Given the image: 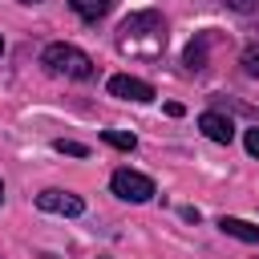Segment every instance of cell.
<instances>
[{
    "instance_id": "15",
    "label": "cell",
    "mask_w": 259,
    "mask_h": 259,
    "mask_svg": "<svg viewBox=\"0 0 259 259\" xmlns=\"http://www.w3.org/2000/svg\"><path fill=\"white\" fill-rule=\"evenodd\" d=\"M0 202H4V182H0Z\"/></svg>"
},
{
    "instance_id": "9",
    "label": "cell",
    "mask_w": 259,
    "mask_h": 259,
    "mask_svg": "<svg viewBox=\"0 0 259 259\" xmlns=\"http://www.w3.org/2000/svg\"><path fill=\"white\" fill-rule=\"evenodd\" d=\"M109 4H113V0H69V8H73L85 24H97V20L109 12Z\"/></svg>"
},
{
    "instance_id": "7",
    "label": "cell",
    "mask_w": 259,
    "mask_h": 259,
    "mask_svg": "<svg viewBox=\"0 0 259 259\" xmlns=\"http://www.w3.org/2000/svg\"><path fill=\"white\" fill-rule=\"evenodd\" d=\"M210 40H214V32H198V36L186 45V53H182L186 73H202V69H206V49H210Z\"/></svg>"
},
{
    "instance_id": "8",
    "label": "cell",
    "mask_w": 259,
    "mask_h": 259,
    "mask_svg": "<svg viewBox=\"0 0 259 259\" xmlns=\"http://www.w3.org/2000/svg\"><path fill=\"white\" fill-rule=\"evenodd\" d=\"M219 227H223V235H231V239H243V243H259V227H255V223H247V219L223 214V219H219Z\"/></svg>"
},
{
    "instance_id": "17",
    "label": "cell",
    "mask_w": 259,
    "mask_h": 259,
    "mask_svg": "<svg viewBox=\"0 0 259 259\" xmlns=\"http://www.w3.org/2000/svg\"><path fill=\"white\" fill-rule=\"evenodd\" d=\"M0 53H4V36H0Z\"/></svg>"
},
{
    "instance_id": "1",
    "label": "cell",
    "mask_w": 259,
    "mask_h": 259,
    "mask_svg": "<svg viewBox=\"0 0 259 259\" xmlns=\"http://www.w3.org/2000/svg\"><path fill=\"white\" fill-rule=\"evenodd\" d=\"M162 49H166V20H162V12L142 8V12H130V16L117 24V53H121V57L158 61Z\"/></svg>"
},
{
    "instance_id": "14",
    "label": "cell",
    "mask_w": 259,
    "mask_h": 259,
    "mask_svg": "<svg viewBox=\"0 0 259 259\" xmlns=\"http://www.w3.org/2000/svg\"><path fill=\"white\" fill-rule=\"evenodd\" d=\"M243 142H247V154H255V158H259V130H247V138H243Z\"/></svg>"
},
{
    "instance_id": "16",
    "label": "cell",
    "mask_w": 259,
    "mask_h": 259,
    "mask_svg": "<svg viewBox=\"0 0 259 259\" xmlns=\"http://www.w3.org/2000/svg\"><path fill=\"white\" fill-rule=\"evenodd\" d=\"M24 4H40V0H24Z\"/></svg>"
},
{
    "instance_id": "5",
    "label": "cell",
    "mask_w": 259,
    "mask_h": 259,
    "mask_svg": "<svg viewBox=\"0 0 259 259\" xmlns=\"http://www.w3.org/2000/svg\"><path fill=\"white\" fill-rule=\"evenodd\" d=\"M36 206L49 210V214L77 219V214L85 210V198H81V194H69V190H40V194H36Z\"/></svg>"
},
{
    "instance_id": "3",
    "label": "cell",
    "mask_w": 259,
    "mask_h": 259,
    "mask_svg": "<svg viewBox=\"0 0 259 259\" xmlns=\"http://www.w3.org/2000/svg\"><path fill=\"white\" fill-rule=\"evenodd\" d=\"M109 190H113L117 198H125V202H150V198L158 194L154 178H150V174H142V170H130V166L113 170V178H109Z\"/></svg>"
},
{
    "instance_id": "4",
    "label": "cell",
    "mask_w": 259,
    "mask_h": 259,
    "mask_svg": "<svg viewBox=\"0 0 259 259\" xmlns=\"http://www.w3.org/2000/svg\"><path fill=\"white\" fill-rule=\"evenodd\" d=\"M109 97L146 105V101H154V85L142 81V77H130V73H117V77H109Z\"/></svg>"
},
{
    "instance_id": "11",
    "label": "cell",
    "mask_w": 259,
    "mask_h": 259,
    "mask_svg": "<svg viewBox=\"0 0 259 259\" xmlns=\"http://www.w3.org/2000/svg\"><path fill=\"white\" fill-rule=\"evenodd\" d=\"M53 150H57V154H69V158H89V146H85V142H73V138H57Z\"/></svg>"
},
{
    "instance_id": "6",
    "label": "cell",
    "mask_w": 259,
    "mask_h": 259,
    "mask_svg": "<svg viewBox=\"0 0 259 259\" xmlns=\"http://www.w3.org/2000/svg\"><path fill=\"white\" fill-rule=\"evenodd\" d=\"M198 130H202L210 142H219V146H231V138H235V125H231V117H227L223 109H206V113L198 117Z\"/></svg>"
},
{
    "instance_id": "12",
    "label": "cell",
    "mask_w": 259,
    "mask_h": 259,
    "mask_svg": "<svg viewBox=\"0 0 259 259\" xmlns=\"http://www.w3.org/2000/svg\"><path fill=\"white\" fill-rule=\"evenodd\" d=\"M239 65H243V73H247V77H259V45H247V49H243V57H239Z\"/></svg>"
},
{
    "instance_id": "13",
    "label": "cell",
    "mask_w": 259,
    "mask_h": 259,
    "mask_svg": "<svg viewBox=\"0 0 259 259\" xmlns=\"http://www.w3.org/2000/svg\"><path fill=\"white\" fill-rule=\"evenodd\" d=\"M235 12H259V0H227Z\"/></svg>"
},
{
    "instance_id": "2",
    "label": "cell",
    "mask_w": 259,
    "mask_h": 259,
    "mask_svg": "<svg viewBox=\"0 0 259 259\" xmlns=\"http://www.w3.org/2000/svg\"><path fill=\"white\" fill-rule=\"evenodd\" d=\"M40 65H45L53 77H69V81H93V73H97L93 61H89V53L77 49V45H69V40H53V45H45Z\"/></svg>"
},
{
    "instance_id": "10",
    "label": "cell",
    "mask_w": 259,
    "mask_h": 259,
    "mask_svg": "<svg viewBox=\"0 0 259 259\" xmlns=\"http://www.w3.org/2000/svg\"><path fill=\"white\" fill-rule=\"evenodd\" d=\"M101 142H105V146H113V150H125V154L138 146V138H134V134H125V130H101Z\"/></svg>"
}]
</instances>
